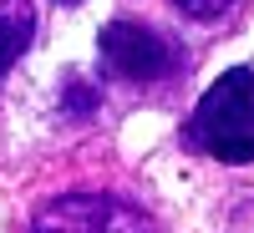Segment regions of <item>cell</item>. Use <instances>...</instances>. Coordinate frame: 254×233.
<instances>
[{
  "mask_svg": "<svg viewBox=\"0 0 254 233\" xmlns=\"http://www.w3.org/2000/svg\"><path fill=\"white\" fill-rule=\"evenodd\" d=\"M188 142L229 167L254 162V71L249 66H229L224 76H214V87L193 107Z\"/></svg>",
  "mask_w": 254,
  "mask_h": 233,
  "instance_id": "obj_1",
  "label": "cell"
},
{
  "mask_svg": "<svg viewBox=\"0 0 254 233\" xmlns=\"http://www.w3.org/2000/svg\"><path fill=\"white\" fill-rule=\"evenodd\" d=\"M31 233H158V223L127 198L107 193H66L41 203L31 218Z\"/></svg>",
  "mask_w": 254,
  "mask_h": 233,
  "instance_id": "obj_2",
  "label": "cell"
},
{
  "mask_svg": "<svg viewBox=\"0 0 254 233\" xmlns=\"http://www.w3.org/2000/svg\"><path fill=\"white\" fill-rule=\"evenodd\" d=\"M102 61H107L112 76L147 87V81H163L168 71H173L178 56L168 51V41L158 31L137 26V20H112V26L102 31Z\"/></svg>",
  "mask_w": 254,
  "mask_h": 233,
  "instance_id": "obj_3",
  "label": "cell"
},
{
  "mask_svg": "<svg viewBox=\"0 0 254 233\" xmlns=\"http://www.w3.org/2000/svg\"><path fill=\"white\" fill-rule=\"evenodd\" d=\"M31 36H36L31 0H0V81H5V71L15 66L20 56H26Z\"/></svg>",
  "mask_w": 254,
  "mask_h": 233,
  "instance_id": "obj_4",
  "label": "cell"
},
{
  "mask_svg": "<svg viewBox=\"0 0 254 233\" xmlns=\"http://www.w3.org/2000/svg\"><path fill=\"white\" fill-rule=\"evenodd\" d=\"M173 5L183 10V15H193V20H214V15H224L234 0H173Z\"/></svg>",
  "mask_w": 254,
  "mask_h": 233,
  "instance_id": "obj_5",
  "label": "cell"
},
{
  "mask_svg": "<svg viewBox=\"0 0 254 233\" xmlns=\"http://www.w3.org/2000/svg\"><path fill=\"white\" fill-rule=\"evenodd\" d=\"M56 5H81V0H56Z\"/></svg>",
  "mask_w": 254,
  "mask_h": 233,
  "instance_id": "obj_6",
  "label": "cell"
}]
</instances>
